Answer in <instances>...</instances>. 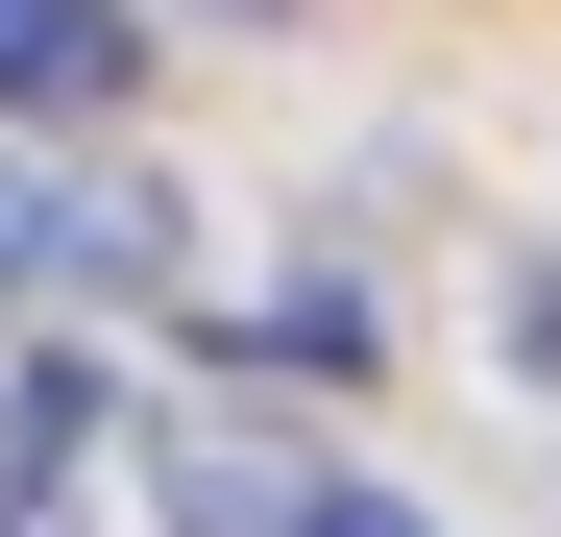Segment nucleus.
Returning <instances> with one entry per match:
<instances>
[{
  "mask_svg": "<svg viewBox=\"0 0 561 537\" xmlns=\"http://www.w3.org/2000/svg\"><path fill=\"white\" fill-rule=\"evenodd\" d=\"M294 537H415V513L391 489H294Z\"/></svg>",
  "mask_w": 561,
  "mask_h": 537,
  "instance_id": "nucleus-5",
  "label": "nucleus"
},
{
  "mask_svg": "<svg viewBox=\"0 0 561 537\" xmlns=\"http://www.w3.org/2000/svg\"><path fill=\"white\" fill-rule=\"evenodd\" d=\"M123 49H147L123 0H0V99H25V123H99V99H123Z\"/></svg>",
  "mask_w": 561,
  "mask_h": 537,
  "instance_id": "nucleus-1",
  "label": "nucleus"
},
{
  "mask_svg": "<svg viewBox=\"0 0 561 537\" xmlns=\"http://www.w3.org/2000/svg\"><path fill=\"white\" fill-rule=\"evenodd\" d=\"M147 268H171V196H147V171H99V196H49L25 294H147Z\"/></svg>",
  "mask_w": 561,
  "mask_h": 537,
  "instance_id": "nucleus-2",
  "label": "nucleus"
},
{
  "mask_svg": "<svg viewBox=\"0 0 561 537\" xmlns=\"http://www.w3.org/2000/svg\"><path fill=\"white\" fill-rule=\"evenodd\" d=\"M513 367H561V268H513Z\"/></svg>",
  "mask_w": 561,
  "mask_h": 537,
  "instance_id": "nucleus-6",
  "label": "nucleus"
},
{
  "mask_svg": "<svg viewBox=\"0 0 561 537\" xmlns=\"http://www.w3.org/2000/svg\"><path fill=\"white\" fill-rule=\"evenodd\" d=\"M244 342H268V367H366V294H342V268H294V294H268Z\"/></svg>",
  "mask_w": 561,
  "mask_h": 537,
  "instance_id": "nucleus-4",
  "label": "nucleus"
},
{
  "mask_svg": "<svg viewBox=\"0 0 561 537\" xmlns=\"http://www.w3.org/2000/svg\"><path fill=\"white\" fill-rule=\"evenodd\" d=\"M147 489H171V537H294V489H318V465H268V439H171Z\"/></svg>",
  "mask_w": 561,
  "mask_h": 537,
  "instance_id": "nucleus-3",
  "label": "nucleus"
},
{
  "mask_svg": "<svg viewBox=\"0 0 561 537\" xmlns=\"http://www.w3.org/2000/svg\"><path fill=\"white\" fill-rule=\"evenodd\" d=\"M25 244H49V196H25V171H0V294H25Z\"/></svg>",
  "mask_w": 561,
  "mask_h": 537,
  "instance_id": "nucleus-7",
  "label": "nucleus"
},
{
  "mask_svg": "<svg viewBox=\"0 0 561 537\" xmlns=\"http://www.w3.org/2000/svg\"><path fill=\"white\" fill-rule=\"evenodd\" d=\"M220 25H268V0H220Z\"/></svg>",
  "mask_w": 561,
  "mask_h": 537,
  "instance_id": "nucleus-8",
  "label": "nucleus"
}]
</instances>
